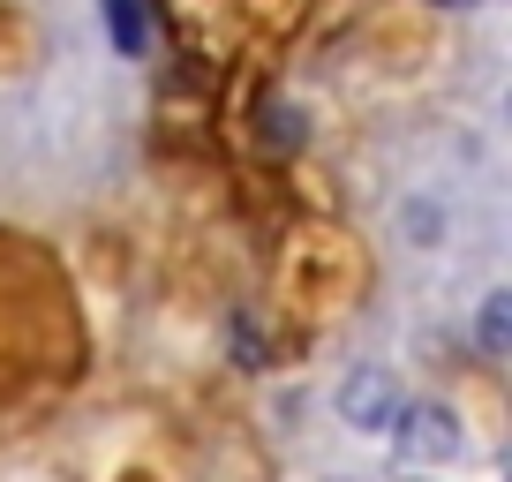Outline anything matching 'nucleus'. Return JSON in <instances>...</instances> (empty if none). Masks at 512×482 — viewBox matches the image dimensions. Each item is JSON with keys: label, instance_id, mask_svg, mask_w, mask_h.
<instances>
[{"label": "nucleus", "instance_id": "nucleus-1", "mask_svg": "<svg viewBox=\"0 0 512 482\" xmlns=\"http://www.w3.org/2000/svg\"><path fill=\"white\" fill-rule=\"evenodd\" d=\"M339 407H347V422H362V430H400V385L384 370H354L347 392H339Z\"/></svg>", "mask_w": 512, "mask_h": 482}, {"label": "nucleus", "instance_id": "nucleus-2", "mask_svg": "<svg viewBox=\"0 0 512 482\" xmlns=\"http://www.w3.org/2000/svg\"><path fill=\"white\" fill-rule=\"evenodd\" d=\"M106 31L113 46L136 61V53H151V31H159V0H106Z\"/></svg>", "mask_w": 512, "mask_h": 482}, {"label": "nucleus", "instance_id": "nucleus-3", "mask_svg": "<svg viewBox=\"0 0 512 482\" xmlns=\"http://www.w3.org/2000/svg\"><path fill=\"white\" fill-rule=\"evenodd\" d=\"M505 332H512V302H505V294H490V302H482V347L505 354Z\"/></svg>", "mask_w": 512, "mask_h": 482}, {"label": "nucleus", "instance_id": "nucleus-4", "mask_svg": "<svg viewBox=\"0 0 512 482\" xmlns=\"http://www.w3.org/2000/svg\"><path fill=\"white\" fill-rule=\"evenodd\" d=\"M407 445H415V452H445V445H452L445 415H415V430H407Z\"/></svg>", "mask_w": 512, "mask_h": 482}, {"label": "nucleus", "instance_id": "nucleus-5", "mask_svg": "<svg viewBox=\"0 0 512 482\" xmlns=\"http://www.w3.org/2000/svg\"><path fill=\"white\" fill-rule=\"evenodd\" d=\"M445 8H467V0H445Z\"/></svg>", "mask_w": 512, "mask_h": 482}]
</instances>
